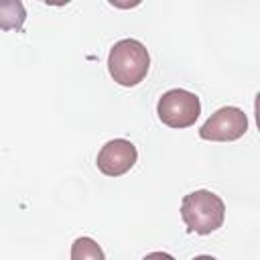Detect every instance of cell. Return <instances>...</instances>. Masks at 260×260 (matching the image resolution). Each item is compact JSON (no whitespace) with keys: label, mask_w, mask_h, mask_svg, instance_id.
Instances as JSON below:
<instances>
[{"label":"cell","mask_w":260,"mask_h":260,"mask_svg":"<svg viewBox=\"0 0 260 260\" xmlns=\"http://www.w3.org/2000/svg\"><path fill=\"white\" fill-rule=\"evenodd\" d=\"M150 67L148 49L136 39H122L110 49L108 69L118 85L134 87L138 85Z\"/></svg>","instance_id":"1"},{"label":"cell","mask_w":260,"mask_h":260,"mask_svg":"<svg viewBox=\"0 0 260 260\" xmlns=\"http://www.w3.org/2000/svg\"><path fill=\"white\" fill-rule=\"evenodd\" d=\"M181 217L189 232L199 236H207L223 225L225 219V203L219 195L199 189L183 197L181 201Z\"/></svg>","instance_id":"2"},{"label":"cell","mask_w":260,"mask_h":260,"mask_svg":"<svg viewBox=\"0 0 260 260\" xmlns=\"http://www.w3.org/2000/svg\"><path fill=\"white\" fill-rule=\"evenodd\" d=\"M156 114L169 128H189L197 122L201 114V102L193 91L175 87L160 95Z\"/></svg>","instance_id":"3"},{"label":"cell","mask_w":260,"mask_h":260,"mask_svg":"<svg viewBox=\"0 0 260 260\" xmlns=\"http://www.w3.org/2000/svg\"><path fill=\"white\" fill-rule=\"evenodd\" d=\"M248 116L236 106H223L213 112L199 128V136L211 142H232L246 134Z\"/></svg>","instance_id":"4"},{"label":"cell","mask_w":260,"mask_h":260,"mask_svg":"<svg viewBox=\"0 0 260 260\" xmlns=\"http://www.w3.org/2000/svg\"><path fill=\"white\" fill-rule=\"evenodd\" d=\"M136 158H138V150L130 140L114 138V140H108L102 146V150L98 152L95 162H98V169L104 175L120 177L136 165Z\"/></svg>","instance_id":"5"},{"label":"cell","mask_w":260,"mask_h":260,"mask_svg":"<svg viewBox=\"0 0 260 260\" xmlns=\"http://www.w3.org/2000/svg\"><path fill=\"white\" fill-rule=\"evenodd\" d=\"M26 20V8L20 0H0V28L20 30Z\"/></svg>","instance_id":"6"},{"label":"cell","mask_w":260,"mask_h":260,"mask_svg":"<svg viewBox=\"0 0 260 260\" xmlns=\"http://www.w3.org/2000/svg\"><path fill=\"white\" fill-rule=\"evenodd\" d=\"M71 260H106V256L95 240L81 236L71 244Z\"/></svg>","instance_id":"7"},{"label":"cell","mask_w":260,"mask_h":260,"mask_svg":"<svg viewBox=\"0 0 260 260\" xmlns=\"http://www.w3.org/2000/svg\"><path fill=\"white\" fill-rule=\"evenodd\" d=\"M142 260H175V258L171 254H167V252H150Z\"/></svg>","instance_id":"8"},{"label":"cell","mask_w":260,"mask_h":260,"mask_svg":"<svg viewBox=\"0 0 260 260\" xmlns=\"http://www.w3.org/2000/svg\"><path fill=\"white\" fill-rule=\"evenodd\" d=\"M193 260H217V258H213V256H209V254H201V256H195Z\"/></svg>","instance_id":"9"}]
</instances>
